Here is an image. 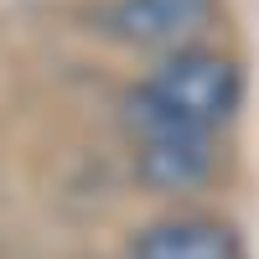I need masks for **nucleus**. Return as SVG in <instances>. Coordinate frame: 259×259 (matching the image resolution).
Returning <instances> with one entry per match:
<instances>
[{
    "mask_svg": "<svg viewBox=\"0 0 259 259\" xmlns=\"http://www.w3.org/2000/svg\"><path fill=\"white\" fill-rule=\"evenodd\" d=\"M239 94H244V78L228 57L177 52L124 99V114H145V119H166V124H187V130L212 135L239 109Z\"/></svg>",
    "mask_w": 259,
    "mask_h": 259,
    "instance_id": "f257e3e1",
    "label": "nucleus"
},
{
    "mask_svg": "<svg viewBox=\"0 0 259 259\" xmlns=\"http://www.w3.org/2000/svg\"><path fill=\"white\" fill-rule=\"evenodd\" d=\"M135 130V171L145 187L156 192H197L212 177V140L202 130L187 124H166V119H145V114H124Z\"/></svg>",
    "mask_w": 259,
    "mask_h": 259,
    "instance_id": "f03ea898",
    "label": "nucleus"
},
{
    "mask_svg": "<svg viewBox=\"0 0 259 259\" xmlns=\"http://www.w3.org/2000/svg\"><path fill=\"white\" fill-rule=\"evenodd\" d=\"M212 11L218 0H119L109 11V31L135 47H182L212 21Z\"/></svg>",
    "mask_w": 259,
    "mask_h": 259,
    "instance_id": "7ed1b4c3",
    "label": "nucleus"
},
{
    "mask_svg": "<svg viewBox=\"0 0 259 259\" xmlns=\"http://www.w3.org/2000/svg\"><path fill=\"white\" fill-rule=\"evenodd\" d=\"M130 259H239V233L218 218H171L135 233Z\"/></svg>",
    "mask_w": 259,
    "mask_h": 259,
    "instance_id": "20e7f679",
    "label": "nucleus"
}]
</instances>
